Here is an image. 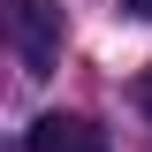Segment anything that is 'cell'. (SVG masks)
<instances>
[{
	"label": "cell",
	"mask_w": 152,
	"mask_h": 152,
	"mask_svg": "<svg viewBox=\"0 0 152 152\" xmlns=\"http://www.w3.org/2000/svg\"><path fill=\"white\" fill-rule=\"evenodd\" d=\"M8 38H15L23 76H53V61H61V0H8Z\"/></svg>",
	"instance_id": "6da1fadb"
},
{
	"label": "cell",
	"mask_w": 152,
	"mask_h": 152,
	"mask_svg": "<svg viewBox=\"0 0 152 152\" xmlns=\"http://www.w3.org/2000/svg\"><path fill=\"white\" fill-rule=\"evenodd\" d=\"M31 152H107V129L91 114H38L31 122Z\"/></svg>",
	"instance_id": "7a4b0ae2"
},
{
	"label": "cell",
	"mask_w": 152,
	"mask_h": 152,
	"mask_svg": "<svg viewBox=\"0 0 152 152\" xmlns=\"http://www.w3.org/2000/svg\"><path fill=\"white\" fill-rule=\"evenodd\" d=\"M129 15H145V23H152V0H129Z\"/></svg>",
	"instance_id": "3957f363"
},
{
	"label": "cell",
	"mask_w": 152,
	"mask_h": 152,
	"mask_svg": "<svg viewBox=\"0 0 152 152\" xmlns=\"http://www.w3.org/2000/svg\"><path fill=\"white\" fill-rule=\"evenodd\" d=\"M137 99H145V114H152V76H145V91H137Z\"/></svg>",
	"instance_id": "277c9868"
}]
</instances>
